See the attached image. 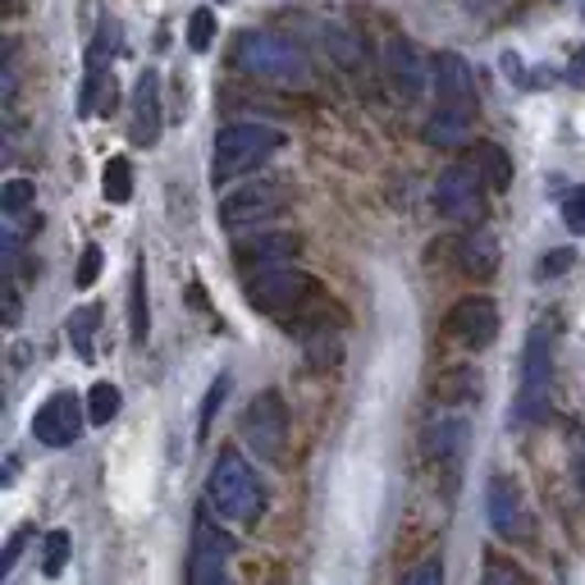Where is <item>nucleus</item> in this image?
Here are the masks:
<instances>
[{"mask_svg": "<svg viewBox=\"0 0 585 585\" xmlns=\"http://www.w3.org/2000/svg\"><path fill=\"white\" fill-rule=\"evenodd\" d=\"M23 540H28V531H19V535L6 544V559H0V572H10V567L19 563V549H23Z\"/></svg>", "mask_w": 585, "mask_h": 585, "instance_id": "38", "label": "nucleus"}, {"mask_svg": "<svg viewBox=\"0 0 585 585\" xmlns=\"http://www.w3.org/2000/svg\"><path fill=\"white\" fill-rule=\"evenodd\" d=\"M480 193H485L480 170L448 165L440 174V183H435V206H440L444 220H453V225H480V215H485V197Z\"/></svg>", "mask_w": 585, "mask_h": 585, "instance_id": "8", "label": "nucleus"}, {"mask_svg": "<svg viewBox=\"0 0 585 585\" xmlns=\"http://www.w3.org/2000/svg\"><path fill=\"white\" fill-rule=\"evenodd\" d=\"M581 19H585V6H581Z\"/></svg>", "mask_w": 585, "mask_h": 585, "instance_id": "41", "label": "nucleus"}, {"mask_svg": "<svg viewBox=\"0 0 585 585\" xmlns=\"http://www.w3.org/2000/svg\"><path fill=\"white\" fill-rule=\"evenodd\" d=\"M284 210V193L274 183H242L238 193H229L220 202V225L229 229H252V225H266L274 215Z\"/></svg>", "mask_w": 585, "mask_h": 585, "instance_id": "9", "label": "nucleus"}, {"mask_svg": "<svg viewBox=\"0 0 585 585\" xmlns=\"http://www.w3.org/2000/svg\"><path fill=\"white\" fill-rule=\"evenodd\" d=\"M549 384H553V344L549 329H531L527 353H521V389H517V421L531 425L549 412Z\"/></svg>", "mask_w": 585, "mask_h": 585, "instance_id": "4", "label": "nucleus"}, {"mask_svg": "<svg viewBox=\"0 0 585 585\" xmlns=\"http://www.w3.org/2000/svg\"><path fill=\"white\" fill-rule=\"evenodd\" d=\"M210 37H215V14L210 10H193V19H188V46L202 55V51H210Z\"/></svg>", "mask_w": 585, "mask_h": 585, "instance_id": "30", "label": "nucleus"}, {"mask_svg": "<svg viewBox=\"0 0 585 585\" xmlns=\"http://www.w3.org/2000/svg\"><path fill=\"white\" fill-rule=\"evenodd\" d=\"M472 133V115H457V110H435L425 124V142L435 147H462Z\"/></svg>", "mask_w": 585, "mask_h": 585, "instance_id": "19", "label": "nucleus"}, {"mask_svg": "<svg viewBox=\"0 0 585 585\" xmlns=\"http://www.w3.org/2000/svg\"><path fill=\"white\" fill-rule=\"evenodd\" d=\"M33 197H37V188L28 178H10L6 188H0V210H6V220H19V215L33 206Z\"/></svg>", "mask_w": 585, "mask_h": 585, "instance_id": "27", "label": "nucleus"}, {"mask_svg": "<svg viewBox=\"0 0 585 585\" xmlns=\"http://www.w3.org/2000/svg\"><path fill=\"white\" fill-rule=\"evenodd\" d=\"M321 42H325V51L338 59L344 69H357L361 65V42L353 37V33H344L338 23H329V28H321Z\"/></svg>", "mask_w": 585, "mask_h": 585, "instance_id": "24", "label": "nucleus"}, {"mask_svg": "<svg viewBox=\"0 0 585 585\" xmlns=\"http://www.w3.org/2000/svg\"><path fill=\"white\" fill-rule=\"evenodd\" d=\"M6 325H19V293H14V284H6Z\"/></svg>", "mask_w": 585, "mask_h": 585, "instance_id": "39", "label": "nucleus"}, {"mask_svg": "<svg viewBox=\"0 0 585 585\" xmlns=\"http://www.w3.org/2000/svg\"><path fill=\"white\" fill-rule=\"evenodd\" d=\"M563 225L572 234H585V188H576L567 202H563Z\"/></svg>", "mask_w": 585, "mask_h": 585, "instance_id": "32", "label": "nucleus"}, {"mask_svg": "<svg viewBox=\"0 0 585 585\" xmlns=\"http://www.w3.org/2000/svg\"><path fill=\"white\" fill-rule=\"evenodd\" d=\"M242 293L257 312L266 316H284L293 306H302V297L312 293V280L297 270V266H261V270H248V280H242Z\"/></svg>", "mask_w": 585, "mask_h": 585, "instance_id": "5", "label": "nucleus"}, {"mask_svg": "<svg viewBox=\"0 0 585 585\" xmlns=\"http://www.w3.org/2000/svg\"><path fill=\"white\" fill-rule=\"evenodd\" d=\"M403 585H444V563H440V559H425Z\"/></svg>", "mask_w": 585, "mask_h": 585, "instance_id": "34", "label": "nucleus"}, {"mask_svg": "<svg viewBox=\"0 0 585 585\" xmlns=\"http://www.w3.org/2000/svg\"><path fill=\"white\" fill-rule=\"evenodd\" d=\"M97 274H101V248L91 242V248H83V261H78L74 284H78V289H91V284H97Z\"/></svg>", "mask_w": 585, "mask_h": 585, "instance_id": "31", "label": "nucleus"}, {"mask_svg": "<svg viewBox=\"0 0 585 585\" xmlns=\"http://www.w3.org/2000/svg\"><path fill=\"white\" fill-rule=\"evenodd\" d=\"M234 59L242 74H252L261 83H284V87H302L306 78H312V65H306V55L280 37V33H266V28H257V33H242L234 42Z\"/></svg>", "mask_w": 585, "mask_h": 585, "instance_id": "3", "label": "nucleus"}, {"mask_svg": "<svg viewBox=\"0 0 585 585\" xmlns=\"http://www.w3.org/2000/svg\"><path fill=\"white\" fill-rule=\"evenodd\" d=\"M119 408H124V398H119V389L110 380H97L87 389V421L91 425H110L119 416Z\"/></svg>", "mask_w": 585, "mask_h": 585, "instance_id": "21", "label": "nucleus"}, {"mask_svg": "<svg viewBox=\"0 0 585 585\" xmlns=\"http://www.w3.org/2000/svg\"><path fill=\"white\" fill-rule=\"evenodd\" d=\"M101 188H106V202L124 206L133 197V165L124 156H110L106 161V174H101Z\"/></svg>", "mask_w": 585, "mask_h": 585, "instance_id": "23", "label": "nucleus"}, {"mask_svg": "<svg viewBox=\"0 0 585 585\" xmlns=\"http://www.w3.org/2000/svg\"><path fill=\"white\" fill-rule=\"evenodd\" d=\"M147 329H151V312H147V270H133V284H129V334L133 344H147Z\"/></svg>", "mask_w": 585, "mask_h": 585, "instance_id": "22", "label": "nucleus"}, {"mask_svg": "<svg viewBox=\"0 0 585 585\" xmlns=\"http://www.w3.org/2000/svg\"><path fill=\"white\" fill-rule=\"evenodd\" d=\"M161 124H165V115H161V74L156 69H147L133 87V142L138 147H156L161 142Z\"/></svg>", "mask_w": 585, "mask_h": 585, "instance_id": "14", "label": "nucleus"}, {"mask_svg": "<svg viewBox=\"0 0 585 585\" xmlns=\"http://www.w3.org/2000/svg\"><path fill=\"white\" fill-rule=\"evenodd\" d=\"M242 444H248L261 462H284V444H289V412L284 398L266 389L257 393L248 412H242Z\"/></svg>", "mask_w": 585, "mask_h": 585, "instance_id": "6", "label": "nucleus"}, {"mask_svg": "<svg viewBox=\"0 0 585 585\" xmlns=\"http://www.w3.org/2000/svg\"><path fill=\"white\" fill-rule=\"evenodd\" d=\"M97 325H101L97 306H78V312L69 316V344H74V353L83 361H91V334H97Z\"/></svg>", "mask_w": 585, "mask_h": 585, "instance_id": "25", "label": "nucleus"}, {"mask_svg": "<svg viewBox=\"0 0 585 585\" xmlns=\"http://www.w3.org/2000/svg\"><path fill=\"white\" fill-rule=\"evenodd\" d=\"M225 393H229V376H220V380H215V384L206 389V403H202V421H197V440H206V435H210V421H215V412H220Z\"/></svg>", "mask_w": 585, "mask_h": 585, "instance_id": "29", "label": "nucleus"}, {"mask_svg": "<svg viewBox=\"0 0 585 585\" xmlns=\"http://www.w3.org/2000/svg\"><path fill=\"white\" fill-rule=\"evenodd\" d=\"M572 480H576V489L585 495V435L572 440Z\"/></svg>", "mask_w": 585, "mask_h": 585, "instance_id": "36", "label": "nucleus"}, {"mask_svg": "<svg viewBox=\"0 0 585 585\" xmlns=\"http://www.w3.org/2000/svg\"><path fill=\"white\" fill-rule=\"evenodd\" d=\"M480 393V380L472 371H448L435 380V398L440 403H457V398H476Z\"/></svg>", "mask_w": 585, "mask_h": 585, "instance_id": "26", "label": "nucleus"}, {"mask_svg": "<svg viewBox=\"0 0 585 585\" xmlns=\"http://www.w3.org/2000/svg\"><path fill=\"white\" fill-rule=\"evenodd\" d=\"M489 521L503 540H527L531 535V517H527V503H521V489L503 476L489 480Z\"/></svg>", "mask_w": 585, "mask_h": 585, "instance_id": "15", "label": "nucleus"}, {"mask_svg": "<svg viewBox=\"0 0 585 585\" xmlns=\"http://www.w3.org/2000/svg\"><path fill=\"white\" fill-rule=\"evenodd\" d=\"M33 435L46 448H69L83 435V403L74 393H51L33 416Z\"/></svg>", "mask_w": 585, "mask_h": 585, "instance_id": "11", "label": "nucleus"}, {"mask_svg": "<svg viewBox=\"0 0 585 585\" xmlns=\"http://www.w3.org/2000/svg\"><path fill=\"white\" fill-rule=\"evenodd\" d=\"M462 448H467V421L462 416H435L425 430V453L444 462V467H457Z\"/></svg>", "mask_w": 585, "mask_h": 585, "instance_id": "17", "label": "nucleus"}, {"mask_svg": "<svg viewBox=\"0 0 585 585\" xmlns=\"http://www.w3.org/2000/svg\"><path fill=\"white\" fill-rule=\"evenodd\" d=\"M485 585H527V581H521V576H517L508 563H495V567L485 572Z\"/></svg>", "mask_w": 585, "mask_h": 585, "instance_id": "37", "label": "nucleus"}, {"mask_svg": "<svg viewBox=\"0 0 585 585\" xmlns=\"http://www.w3.org/2000/svg\"><path fill=\"white\" fill-rule=\"evenodd\" d=\"M284 147V133L274 124H257V119H242V124H225L215 133V156H210V178L225 183L248 170H261L274 151Z\"/></svg>", "mask_w": 585, "mask_h": 585, "instance_id": "2", "label": "nucleus"}, {"mask_svg": "<svg viewBox=\"0 0 585 585\" xmlns=\"http://www.w3.org/2000/svg\"><path fill=\"white\" fill-rule=\"evenodd\" d=\"M306 353H312V361H316V366L338 361V344H334L329 334H312V338H306Z\"/></svg>", "mask_w": 585, "mask_h": 585, "instance_id": "33", "label": "nucleus"}, {"mask_svg": "<svg viewBox=\"0 0 585 585\" xmlns=\"http://www.w3.org/2000/svg\"><path fill=\"white\" fill-rule=\"evenodd\" d=\"M435 91H440V110L457 115H476V74L457 51H444L435 65Z\"/></svg>", "mask_w": 585, "mask_h": 585, "instance_id": "13", "label": "nucleus"}, {"mask_svg": "<svg viewBox=\"0 0 585 585\" xmlns=\"http://www.w3.org/2000/svg\"><path fill=\"white\" fill-rule=\"evenodd\" d=\"M457 266L467 270V274H476V280H489V274L499 270V242L489 238V234H472L467 242H462Z\"/></svg>", "mask_w": 585, "mask_h": 585, "instance_id": "18", "label": "nucleus"}, {"mask_svg": "<svg viewBox=\"0 0 585 585\" xmlns=\"http://www.w3.org/2000/svg\"><path fill=\"white\" fill-rule=\"evenodd\" d=\"M293 252H297V238L293 234H257V238H242L238 248H234V257H238V266H284V261H293Z\"/></svg>", "mask_w": 585, "mask_h": 585, "instance_id": "16", "label": "nucleus"}, {"mask_svg": "<svg viewBox=\"0 0 585 585\" xmlns=\"http://www.w3.org/2000/svg\"><path fill=\"white\" fill-rule=\"evenodd\" d=\"M572 59H576V65H572V83H585V51H576Z\"/></svg>", "mask_w": 585, "mask_h": 585, "instance_id": "40", "label": "nucleus"}, {"mask_svg": "<svg viewBox=\"0 0 585 585\" xmlns=\"http://www.w3.org/2000/svg\"><path fill=\"white\" fill-rule=\"evenodd\" d=\"M384 78L403 101H421L425 97V78L430 74H425L421 51L408 37H389L384 42Z\"/></svg>", "mask_w": 585, "mask_h": 585, "instance_id": "12", "label": "nucleus"}, {"mask_svg": "<svg viewBox=\"0 0 585 585\" xmlns=\"http://www.w3.org/2000/svg\"><path fill=\"white\" fill-rule=\"evenodd\" d=\"M206 508L220 512V521H234V527H257L266 512V489L257 480V472L242 462V453L225 448L215 457V467L206 476Z\"/></svg>", "mask_w": 585, "mask_h": 585, "instance_id": "1", "label": "nucleus"}, {"mask_svg": "<svg viewBox=\"0 0 585 585\" xmlns=\"http://www.w3.org/2000/svg\"><path fill=\"white\" fill-rule=\"evenodd\" d=\"M69 563V531H51L46 544H42V572L46 576H59Z\"/></svg>", "mask_w": 585, "mask_h": 585, "instance_id": "28", "label": "nucleus"}, {"mask_svg": "<svg viewBox=\"0 0 585 585\" xmlns=\"http://www.w3.org/2000/svg\"><path fill=\"white\" fill-rule=\"evenodd\" d=\"M572 261H576V257H572L567 248H563V252H549V257L540 261V280H553V274H563V270H572Z\"/></svg>", "mask_w": 585, "mask_h": 585, "instance_id": "35", "label": "nucleus"}, {"mask_svg": "<svg viewBox=\"0 0 585 585\" xmlns=\"http://www.w3.org/2000/svg\"><path fill=\"white\" fill-rule=\"evenodd\" d=\"M229 559H234V535L197 512L193 521V559H188V585H229Z\"/></svg>", "mask_w": 585, "mask_h": 585, "instance_id": "7", "label": "nucleus"}, {"mask_svg": "<svg viewBox=\"0 0 585 585\" xmlns=\"http://www.w3.org/2000/svg\"><path fill=\"white\" fill-rule=\"evenodd\" d=\"M476 170H480V178H485L495 193H508V188H512V161H508V151H503V147L480 142V151H476Z\"/></svg>", "mask_w": 585, "mask_h": 585, "instance_id": "20", "label": "nucleus"}, {"mask_svg": "<svg viewBox=\"0 0 585 585\" xmlns=\"http://www.w3.org/2000/svg\"><path fill=\"white\" fill-rule=\"evenodd\" d=\"M448 334L472 353L489 348L499 338V306L489 297H462L448 312Z\"/></svg>", "mask_w": 585, "mask_h": 585, "instance_id": "10", "label": "nucleus"}]
</instances>
